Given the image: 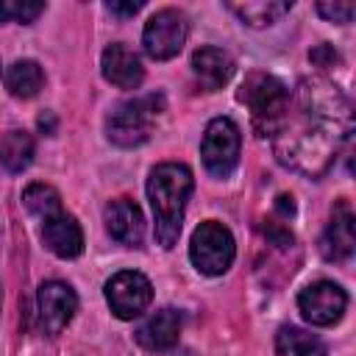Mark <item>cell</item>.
Segmentation results:
<instances>
[{
  "label": "cell",
  "instance_id": "obj_1",
  "mask_svg": "<svg viewBox=\"0 0 356 356\" xmlns=\"http://www.w3.org/2000/svg\"><path fill=\"white\" fill-rule=\"evenodd\" d=\"M273 134L275 159L300 175L317 178L350 136V103L337 83L306 78Z\"/></svg>",
  "mask_w": 356,
  "mask_h": 356
},
{
  "label": "cell",
  "instance_id": "obj_2",
  "mask_svg": "<svg viewBox=\"0 0 356 356\" xmlns=\"http://www.w3.org/2000/svg\"><path fill=\"white\" fill-rule=\"evenodd\" d=\"M192 189H195L192 170L178 161L156 164L147 175V200H150L153 220H156L153 234L164 250L175 248V242L181 236L184 211H186Z\"/></svg>",
  "mask_w": 356,
  "mask_h": 356
},
{
  "label": "cell",
  "instance_id": "obj_3",
  "mask_svg": "<svg viewBox=\"0 0 356 356\" xmlns=\"http://www.w3.org/2000/svg\"><path fill=\"white\" fill-rule=\"evenodd\" d=\"M164 111V95H139L117 103L106 117V136L120 147H136L147 142L156 117Z\"/></svg>",
  "mask_w": 356,
  "mask_h": 356
},
{
  "label": "cell",
  "instance_id": "obj_4",
  "mask_svg": "<svg viewBox=\"0 0 356 356\" xmlns=\"http://www.w3.org/2000/svg\"><path fill=\"white\" fill-rule=\"evenodd\" d=\"M236 256V245L231 231L217 222V220H206L195 228L192 239H189V259L195 264L197 273L203 275H222Z\"/></svg>",
  "mask_w": 356,
  "mask_h": 356
},
{
  "label": "cell",
  "instance_id": "obj_5",
  "mask_svg": "<svg viewBox=\"0 0 356 356\" xmlns=\"http://www.w3.org/2000/svg\"><path fill=\"white\" fill-rule=\"evenodd\" d=\"M239 100L250 108L256 125H267L270 131H275V125L281 122V117L289 108V89L267 72H250L239 89Z\"/></svg>",
  "mask_w": 356,
  "mask_h": 356
},
{
  "label": "cell",
  "instance_id": "obj_6",
  "mask_svg": "<svg viewBox=\"0 0 356 356\" xmlns=\"http://www.w3.org/2000/svg\"><path fill=\"white\" fill-rule=\"evenodd\" d=\"M239 150H242V134L239 125L228 117H214L200 139V159L203 167L214 178H228L236 164H239Z\"/></svg>",
  "mask_w": 356,
  "mask_h": 356
},
{
  "label": "cell",
  "instance_id": "obj_7",
  "mask_svg": "<svg viewBox=\"0 0 356 356\" xmlns=\"http://www.w3.org/2000/svg\"><path fill=\"white\" fill-rule=\"evenodd\" d=\"M186 36H189L186 14L178 11V8H161V11H156V14L145 22L142 44H145V53H147L150 58L167 61V58H172V56L181 53Z\"/></svg>",
  "mask_w": 356,
  "mask_h": 356
},
{
  "label": "cell",
  "instance_id": "obj_8",
  "mask_svg": "<svg viewBox=\"0 0 356 356\" xmlns=\"http://www.w3.org/2000/svg\"><path fill=\"white\" fill-rule=\"evenodd\" d=\"M106 292V303L108 309L120 317V320H134L139 317L150 300H153V284L147 281V275L136 273V270H122L117 275H111L103 286Z\"/></svg>",
  "mask_w": 356,
  "mask_h": 356
},
{
  "label": "cell",
  "instance_id": "obj_9",
  "mask_svg": "<svg viewBox=\"0 0 356 356\" xmlns=\"http://www.w3.org/2000/svg\"><path fill=\"white\" fill-rule=\"evenodd\" d=\"M298 309L306 323L325 328V325H334L342 320V314L348 309V292L339 284L323 278V281H314L300 289Z\"/></svg>",
  "mask_w": 356,
  "mask_h": 356
},
{
  "label": "cell",
  "instance_id": "obj_10",
  "mask_svg": "<svg viewBox=\"0 0 356 356\" xmlns=\"http://www.w3.org/2000/svg\"><path fill=\"white\" fill-rule=\"evenodd\" d=\"M36 303H39V328L47 337L61 334L78 312V295L64 281H44L39 286Z\"/></svg>",
  "mask_w": 356,
  "mask_h": 356
},
{
  "label": "cell",
  "instance_id": "obj_11",
  "mask_svg": "<svg viewBox=\"0 0 356 356\" xmlns=\"http://www.w3.org/2000/svg\"><path fill=\"white\" fill-rule=\"evenodd\" d=\"M356 248V222L348 200H337L331 220L320 236V253L328 261H348Z\"/></svg>",
  "mask_w": 356,
  "mask_h": 356
},
{
  "label": "cell",
  "instance_id": "obj_12",
  "mask_svg": "<svg viewBox=\"0 0 356 356\" xmlns=\"http://www.w3.org/2000/svg\"><path fill=\"white\" fill-rule=\"evenodd\" d=\"M42 242L58 259H75L83 253V231L78 220L64 209L42 220Z\"/></svg>",
  "mask_w": 356,
  "mask_h": 356
},
{
  "label": "cell",
  "instance_id": "obj_13",
  "mask_svg": "<svg viewBox=\"0 0 356 356\" xmlns=\"http://www.w3.org/2000/svg\"><path fill=\"white\" fill-rule=\"evenodd\" d=\"M100 70H103V78L117 89H139V83L145 81V67L139 56L122 42H114L103 50Z\"/></svg>",
  "mask_w": 356,
  "mask_h": 356
},
{
  "label": "cell",
  "instance_id": "obj_14",
  "mask_svg": "<svg viewBox=\"0 0 356 356\" xmlns=\"http://www.w3.org/2000/svg\"><path fill=\"white\" fill-rule=\"evenodd\" d=\"M106 220V231L111 234V239H117L125 248H139L145 239V217L142 209L128 200V197H117L106 206L103 211Z\"/></svg>",
  "mask_w": 356,
  "mask_h": 356
},
{
  "label": "cell",
  "instance_id": "obj_15",
  "mask_svg": "<svg viewBox=\"0 0 356 356\" xmlns=\"http://www.w3.org/2000/svg\"><path fill=\"white\" fill-rule=\"evenodd\" d=\"M234 58L228 50L222 47H214V44H206V47H197L192 53V72L197 78V83L206 89V92H214V89H222L231 78H234Z\"/></svg>",
  "mask_w": 356,
  "mask_h": 356
},
{
  "label": "cell",
  "instance_id": "obj_16",
  "mask_svg": "<svg viewBox=\"0 0 356 356\" xmlns=\"http://www.w3.org/2000/svg\"><path fill=\"white\" fill-rule=\"evenodd\" d=\"M181 325H184L181 312H175V309H159L156 314H150L136 328V342L145 350H150V353L170 350L178 342V337H181Z\"/></svg>",
  "mask_w": 356,
  "mask_h": 356
},
{
  "label": "cell",
  "instance_id": "obj_17",
  "mask_svg": "<svg viewBox=\"0 0 356 356\" xmlns=\"http://www.w3.org/2000/svg\"><path fill=\"white\" fill-rule=\"evenodd\" d=\"M36 156V142L28 131H8L0 139V167L8 172H22Z\"/></svg>",
  "mask_w": 356,
  "mask_h": 356
},
{
  "label": "cell",
  "instance_id": "obj_18",
  "mask_svg": "<svg viewBox=\"0 0 356 356\" xmlns=\"http://www.w3.org/2000/svg\"><path fill=\"white\" fill-rule=\"evenodd\" d=\"M275 356H325V345L306 328L284 325L275 334Z\"/></svg>",
  "mask_w": 356,
  "mask_h": 356
},
{
  "label": "cell",
  "instance_id": "obj_19",
  "mask_svg": "<svg viewBox=\"0 0 356 356\" xmlns=\"http://www.w3.org/2000/svg\"><path fill=\"white\" fill-rule=\"evenodd\" d=\"M42 83H44V72L33 58H19L6 70V89L19 100L36 97Z\"/></svg>",
  "mask_w": 356,
  "mask_h": 356
},
{
  "label": "cell",
  "instance_id": "obj_20",
  "mask_svg": "<svg viewBox=\"0 0 356 356\" xmlns=\"http://www.w3.org/2000/svg\"><path fill=\"white\" fill-rule=\"evenodd\" d=\"M228 8L250 28H264L278 22L284 14H289L292 3L286 0H253V3H228Z\"/></svg>",
  "mask_w": 356,
  "mask_h": 356
},
{
  "label": "cell",
  "instance_id": "obj_21",
  "mask_svg": "<svg viewBox=\"0 0 356 356\" xmlns=\"http://www.w3.org/2000/svg\"><path fill=\"white\" fill-rule=\"evenodd\" d=\"M22 203H25V209H28L33 217H39V220H44V217L61 211V195H58L50 184H31V186L22 192Z\"/></svg>",
  "mask_w": 356,
  "mask_h": 356
},
{
  "label": "cell",
  "instance_id": "obj_22",
  "mask_svg": "<svg viewBox=\"0 0 356 356\" xmlns=\"http://www.w3.org/2000/svg\"><path fill=\"white\" fill-rule=\"evenodd\" d=\"M44 11V3H31V0H0V22H33Z\"/></svg>",
  "mask_w": 356,
  "mask_h": 356
},
{
  "label": "cell",
  "instance_id": "obj_23",
  "mask_svg": "<svg viewBox=\"0 0 356 356\" xmlns=\"http://www.w3.org/2000/svg\"><path fill=\"white\" fill-rule=\"evenodd\" d=\"M353 11H356L353 3H317V14L325 17L328 22H339V25L350 22L353 19Z\"/></svg>",
  "mask_w": 356,
  "mask_h": 356
},
{
  "label": "cell",
  "instance_id": "obj_24",
  "mask_svg": "<svg viewBox=\"0 0 356 356\" xmlns=\"http://www.w3.org/2000/svg\"><path fill=\"white\" fill-rule=\"evenodd\" d=\"M309 58H312L317 67H331L334 61H339V53H337L331 44H317V47L309 53Z\"/></svg>",
  "mask_w": 356,
  "mask_h": 356
},
{
  "label": "cell",
  "instance_id": "obj_25",
  "mask_svg": "<svg viewBox=\"0 0 356 356\" xmlns=\"http://www.w3.org/2000/svg\"><path fill=\"white\" fill-rule=\"evenodd\" d=\"M264 236H270L278 248H289V245L295 242V239H292V231H289V228H284L281 222H273L270 228H264Z\"/></svg>",
  "mask_w": 356,
  "mask_h": 356
},
{
  "label": "cell",
  "instance_id": "obj_26",
  "mask_svg": "<svg viewBox=\"0 0 356 356\" xmlns=\"http://www.w3.org/2000/svg\"><path fill=\"white\" fill-rule=\"evenodd\" d=\"M106 8L111 14H120V17H134L142 8V3H117V0H111V3H106Z\"/></svg>",
  "mask_w": 356,
  "mask_h": 356
},
{
  "label": "cell",
  "instance_id": "obj_27",
  "mask_svg": "<svg viewBox=\"0 0 356 356\" xmlns=\"http://www.w3.org/2000/svg\"><path fill=\"white\" fill-rule=\"evenodd\" d=\"M275 209L286 217V214H295V203H292V195H278V200H275Z\"/></svg>",
  "mask_w": 356,
  "mask_h": 356
},
{
  "label": "cell",
  "instance_id": "obj_28",
  "mask_svg": "<svg viewBox=\"0 0 356 356\" xmlns=\"http://www.w3.org/2000/svg\"><path fill=\"white\" fill-rule=\"evenodd\" d=\"M39 128H42V131H47V134H53V128H56V120H53V114H50V111L39 117Z\"/></svg>",
  "mask_w": 356,
  "mask_h": 356
},
{
  "label": "cell",
  "instance_id": "obj_29",
  "mask_svg": "<svg viewBox=\"0 0 356 356\" xmlns=\"http://www.w3.org/2000/svg\"><path fill=\"white\" fill-rule=\"evenodd\" d=\"M0 306H3V289H0Z\"/></svg>",
  "mask_w": 356,
  "mask_h": 356
}]
</instances>
